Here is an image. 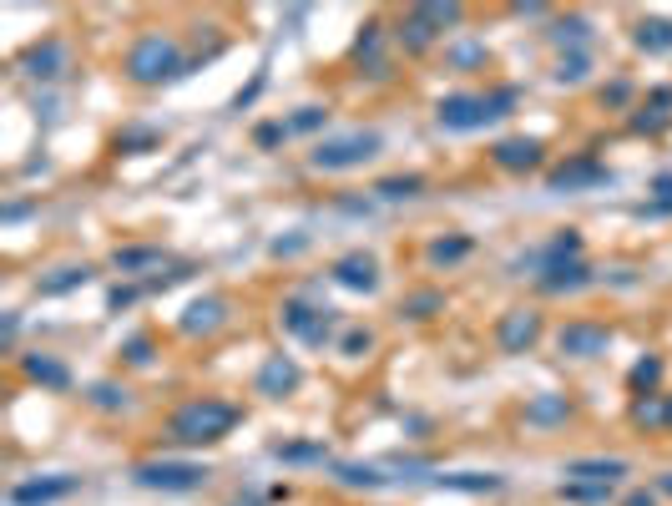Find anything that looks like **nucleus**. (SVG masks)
<instances>
[{
	"label": "nucleus",
	"mask_w": 672,
	"mask_h": 506,
	"mask_svg": "<svg viewBox=\"0 0 672 506\" xmlns=\"http://www.w3.org/2000/svg\"><path fill=\"white\" fill-rule=\"evenodd\" d=\"M126 77L137 81V86H162V81H177L182 77V51H177L173 36H142L137 46L126 51Z\"/></svg>",
	"instance_id": "obj_1"
},
{
	"label": "nucleus",
	"mask_w": 672,
	"mask_h": 506,
	"mask_svg": "<svg viewBox=\"0 0 672 506\" xmlns=\"http://www.w3.org/2000/svg\"><path fill=\"white\" fill-rule=\"evenodd\" d=\"M238 420H243V415H238V405H228V400H192V405H182V411L173 415V441H188V445L223 441Z\"/></svg>",
	"instance_id": "obj_2"
},
{
	"label": "nucleus",
	"mask_w": 672,
	"mask_h": 506,
	"mask_svg": "<svg viewBox=\"0 0 672 506\" xmlns=\"http://www.w3.org/2000/svg\"><path fill=\"white\" fill-rule=\"evenodd\" d=\"M379 152V132H349V137H328L309 152V162L319 173H349V167H364V162Z\"/></svg>",
	"instance_id": "obj_3"
},
{
	"label": "nucleus",
	"mask_w": 672,
	"mask_h": 506,
	"mask_svg": "<svg viewBox=\"0 0 672 506\" xmlns=\"http://www.w3.org/2000/svg\"><path fill=\"white\" fill-rule=\"evenodd\" d=\"M132 476H137V486L152 491H198L207 481V466H198V461H147Z\"/></svg>",
	"instance_id": "obj_4"
},
{
	"label": "nucleus",
	"mask_w": 672,
	"mask_h": 506,
	"mask_svg": "<svg viewBox=\"0 0 672 506\" xmlns=\"http://www.w3.org/2000/svg\"><path fill=\"white\" fill-rule=\"evenodd\" d=\"M283 330L298 334L304 345H324L334 334V309H313V304H283Z\"/></svg>",
	"instance_id": "obj_5"
},
{
	"label": "nucleus",
	"mask_w": 672,
	"mask_h": 506,
	"mask_svg": "<svg viewBox=\"0 0 672 506\" xmlns=\"http://www.w3.org/2000/svg\"><path fill=\"white\" fill-rule=\"evenodd\" d=\"M611 330L607 324H592V319H571L562 334H556V349L562 355H577V360H592V355H607Z\"/></svg>",
	"instance_id": "obj_6"
},
{
	"label": "nucleus",
	"mask_w": 672,
	"mask_h": 506,
	"mask_svg": "<svg viewBox=\"0 0 672 506\" xmlns=\"http://www.w3.org/2000/svg\"><path fill=\"white\" fill-rule=\"evenodd\" d=\"M536 339H541V314H536V309H511V314H500L496 345L506 349V355H526Z\"/></svg>",
	"instance_id": "obj_7"
},
{
	"label": "nucleus",
	"mask_w": 672,
	"mask_h": 506,
	"mask_svg": "<svg viewBox=\"0 0 672 506\" xmlns=\"http://www.w3.org/2000/svg\"><path fill=\"white\" fill-rule=\"evenodd\" d=\"M77 486H81L77 476H31V481L11 486V506H51L61 496H71Z\"/></svg>",
	"instance_id": "obj_8"
},
{
	"label": "nucleus",
	"mask_w": 672,
	"mask_h": 506,
	"mask_svg": "<svg viewBox=\"0 0 672 506\" xmlns=\"http://www.w3.org/2000/svg\"><path fill=\"white\" fill-rule=\"evenodd\" d=\"M490 122V111H485V96H470V92H455L440 102V126L445 132H475V126Z\"/></svg>",
	"instance_id": "obj_9"
},
{
	"label": "nucleus",
	"mask_w": 672,
	"mask_h": 506,
	"mask_svg": "<svg viewBox=\"0 0 672 506\" xmlns=\"http://www.w3.org/2000/svg\"><path fill=\"white\" fill-rule=\"evenodd\" d=\"M602 183H611V173L602 167L596 158H571L562 162L556 173L547 177V188L551 192H577V188H602Z\"/></svg>",
	"instance_id": "obj_10"
},
{
	"label": "nucleus",
	"mask_w": 672,
	"mask_h": 506,
	"mask_svg": "<svg viewBox=\"0 0 672 506\" xmlns=\"http://www.w3.org/2000/svg\"><path fill=\"white\" fill-rule=\"evenodd\" d=\"M334 284L354 289V294H375L379 289V264L369 253H344V258L334 264Z\"/></svg>",
	"instance_id": "obj_11"
},
{
	"label": "nucleus",
	"mask_w": 672,
	"mask_h": 506,
	"mask_svg": "<svg viewBox=\"0 0 672 506\" xmlns=\"http://www.w3.org/2000/svg\"><path fill=\"white\" fill-rule=\"evenodd\" d=\"M298 364L288 360V355H273V360H263V370H258V396L268 400H283L288 390H298Z\"/></svg>",
	"instance_id": "obj_12"
},
{
	"label": "nucleus",
	"mask_w": 672,
	"mask_h": 506,
	"mask_svg": "<svg viewBox=\"0 0 672 506\" xmlns=\"http://www.w3.org/2000/svg\"><path fill=\"white\" fill-rule=\"evenodd\" d=\"M536 284H541V294H577V289L592 284V269H587L581 258H571V264L541 269V273H536Z\"/></svg>",
	"instance_id": "obj_13"
},
{
	"label": "nucleus",
	"mask_w": 672,
	"mask_h": 506,
	"mask_svg": "<svg viewBox=\"0 0 672 506\" xmlns=\"http://www.w3.org/2000/svg\"><path fill=\"white\" fill-rule=\"evenodd\" d=\"M496 167H506V173H526V167H536L541 162V143L536 137H506V143H496Z\"/></svg>",
	"instance_id": "obj_14"
},
{
	"label": "nucleus",
	"mask_w": 672,
	"mask_h": 506,
	"mask_svg": "<svg viewBox=\"0 0 672 506\" xmlns=\"http://www.w3.org/2000/svg\"><path fill=\"white\" fill-rule=\"evenodd\" d=\"M26 71H31L36 81H56L66 71V46L61 41H36V46L26 51Z\"/></svg>",
	"instance_id": "obj_15"
},
{
	"label": "nucleus",
	"mask_w": 672,
	"mask_h": 506,
	"mask_svg": "<svg viewBox=\"0 0 672 506\" xmlns=\"http://www.w3.org/2000/svg\"><path fill=\"white\" fill-rule=\"evenodd\" d=\"M223 314H228V304L223 299H192L188 309H182V334H207V330H218L223 324Z\"/></svg>",
	"instance_id": "obj_16"
},
{
	"label": "nucleus",
	"mask_w": 672,
	"mask_h": 506,
	"mask_svg": "<svg viewBox=\"0 0 672 506\" xmlns=\"http://www.w3.org/2000/svg\"><path fill=\"white\" fill-rule=\"evenodd\" d=\"M20 370H26V380L46 385V390H66V385H71V370H66L61 360H51V355H26Z\"/></svg>",
	"instance_id": "obj_17"
},
{
	"label": "nucleus",
	"mask_w": 672,
	"mask_h": 506,
	"mask_svg": "<svg viewBox=\"0 0 672 506\" xmlns=\"http://www.w3.org/2000/svg\"><path fill=\"white\" fill-rule=\"evenodd\" d=\"M617 476H627V461H571L566 466V481H596V486H611Z\"/></svg>",
	"instance_id": "obj_18"
},
{
	"label": "nucleus",
	"mask_w": 672,
	"mask_h": 506,
	"mask_svg": "<svg viewBox=\"0 0 672 506\" xmlns=\"http://www.w3.org/2000/svg\"><path fill=\"white\" fill-rule=\"evenodd\" d=\"M435 486L445 491H466V496H485V491H500L506 481L490 471H460V476H435Z\"/></svg>",
	"instance_id": "obj_19"
},
{
	"label": "nucleus",
	"mask_w": 672,
	"mask_h": 506,
	"mask_svg": "<svg viewBox=\"0 0 672 506\" xmlns=\"http://www.w3.org/2000/svg\"><path fill=\"white\" fill-rule=\"evenodd\" d=\"M571 258H581V233H571V228L556 233L547 249L536 253V264H541V269H556V264H571Z\"/></svg>",
	"instance_id": "obj_20"
},
{
	"label": "nucleus",
	"mask_w": 672,
	"mask_h": 506,
	"mask_svg": "<svg viewBox=\"0 0 672 506\" xmlns=\"http://www.w3.org/2000/svg\"><path fill=\"white\" fill-rule=\"evenodd\" d=\"M566 415H571V400L566 396H536L531 405H526V420H531V426H562Z\"/></svg>",
	"instance_id": "obj_21"
},
{
	"label": "nucleus",
	"mask_w": 672,
	"mask_h": 506,
	"mask_svg": "<svg viewBox=\"0 0 672 506\" xmlns=\"http://www.w3.org/2000/svg\"><path fill=\"white\" fill-rule=\"evenodd\" d=\"M111 264H117L122 273L157 269V264H162V249H117V253H111Z\"/></svg>",
	"instance_id": "obj_22"
},
{
	"label": "nucleus",
	"mask_w": 672,
	"mask_h": 506,
	"mask_svg": "<svg viewBox=\"0 0 672 506\" xmlns=\"http://www.w3.org/2000/svg\"><path fill=\"white\" fill-rule=\"evenodd\" d=\"M637 46L642 51H672V20H642Z\"/></svg>",
	"instance_id": "obj_23"
},
{
	"label": "nucleus",
	"mask_w": 672,
	"mask_h": 506,
	"mask_svg": "<svg viewBox=\"0 0 672 506\" xmlns=\"http://www.w3.org/2000/svg\"><path fill=\"white\" fill-rule=\"evenodd\" d=\"M379 46H385V26L369 20V26L360 31V41H354V56H360V61H375V71H379V66H385L379 61Z\"/></svg>",
	"instance_id": "obj_24"
},
{
	"label": "nucleus",
	"mask_w": 672,
	"mask_h": 506,
	"mask_svg": "<svg viewBox=\"0 0 672 506\" xmlns=\"http://www.w3.org/2000/svg\"><path fill=\"white\" fill-rule=\"evenodd\" d=\"M334 476H339L344 486H364V491H375V486L390 481V476H379L375 466H354V461H349V466H334Z\"/></svg>",
	"instance_id": "obj_25"
},
{
	"label": "nucleus",
	"mask_w": 672,
	"mask_h": 506,
	"mask_svg": "<svg viewBox=\"0 0 672 506\" xmlns=\"http://www.w3.org/2000/svg\"><path fill=\"white\" fill-rule=\"evenodd\" d=\"M273 456L279 461H328V451L319 441H279L273 445Z\"/></svg>",
	"instance_id": "obj_26"
},
{
	"label": "nucleus",
	"mask_w": 672,
	"mask_h": 506,
	"mask_svg": "<svg viewBox=\"0 0 672 506\" xmlns=\"http://www.w3.org/2000/svg\"><path fill=\"white\" fill-rule=\"evenodd\" d=\"M400 36H405V46H409V51H425L430 41H435V31H430V20H425L420 11H409V16H405Z\"/></svg>",
	"instance_id": "obj_27"
},
{
	"label": "nucleus",
	"mask_w": 672,
	"mask_h": 506,
	"mask_svg": "<svg viewBox=\"0 0 672 506\" xmlns=\"http://www.w3.org/2000/svg\"><path fill=\"white\" fill-rule=\"evenodd\" d=\"M435 309H445V299H440L435 289H420V294H409V299L400 304V314H409V319H430Z\"/></svg>",
	"instance_id": "obj_28"
},
{
	"label": "nucleus",
	"mask_w": 672,
	"mask_h": 506,
	"mask_svg": "<svg viewBox=\"0 0 672 506\" xmlns=\"http://www.w3.org/2000/svg\"><path fill=\"white\" fill-rule=\"evenodd\" d=\"M562 496H566V502H587V506H596V502H611V486H596V481H566Z\"/></svg>",
	"instance_id": "obj_29"
},
{
	"label": "nucleus",
	"mask_w": 672,
	"mask_h": 506,
	"mask_svg": "<svg viewBox=\"0 0 672 506\" xmlns=\"http://www.w3.org/2000/svg\"><path fill=\"white\" fill-rule=\"evenodd\" d=\"M157 143H162V132H157V126H126L122 137H117L122 152H147V147H157Z\"/></svg>",
	"instance_id": "obj_30"
},
{
	"label": "nucleus",
	"mask_w": 672,
	"mask_h": 506,
	"mask_svg": "<svg viewBox=\"0 0 672 506\" xmlns=\"http://www.w3.org/2000/svg\"><path fill=\"white\" fill-rule=\"evenodd\" d=\"M420 188H425V177H415V173H409V177H385V183H375V192H379V198H390V203H394V198H415Z\"/></svg>",
	"instance_id": "obj_31"
},
{
	"label": "nucleus",
	"mask_w": 672,
	"mask_h": 506,
	"mask_svg": "<svg viewBox=\"0 0 672 506\" xmlns=\"http://www.w3.org/2000/svg\"><path fill=\"white\" fill-rule=\"evenodd\" d=\"M86 279H92V269H86V264H81V269H61L56 279H41V294H71V289L86 284Z\"/></svg>",
	"instance_id": "obj_32"
},
{
	"label": "nucleus",
	"mask_w": 672,
	"mask_h": 506,
	"mask_svg": "<svg viewBox=\"0 0 672 506\" xmlns=\"http://www.w3.org/2000/svg\"><path fill=\"white\" fill-rule=\"evenodd\" d=\"M632 420H637V426H668V400H662V396H647V400H637V411H632Z\"/></svg>",
	"instance_id": "obj_33"
},
{
	"label": "nucleus",
	"mask_w": 672,
	"mask_h": 506,
	"mask_svg": "<svg viewBox=\"0 0 672 506\" xmlns=\"http://www.w3.org/2000/svg\"><path fill=\"white\" fill-rule=\"evenodd\" d=\"M587 51H571V56H562V66H556V81L562 86H577V81H587Z\"/></svg>",
	"instance_id": "obj_34"
},
{
	"label": "nucleus",
	"mask_w": 672,
	"mask_h": 506,
	"mask_svg": "<svg viewBox=\"0 0 672 506\" xmlns=\"http://www.w3.org/2000/svg\"><path fill=\"white\" fill-rule=\"evenodd\" d=\"M466 253H470V238H440V243H430V264H455Z\"/></svg>",
	"instance_id": "obj_35"
},
{
	"label": "nucleus",
	"mask_w": 672,
	"mask_h": 506,
	"mask_svg": "<svg viewBox=\"0 0 672 506\" xmlns=\"http://www.w3.org/2000/svg\"><path fill=\"white\" fill-rule=\"evenodd\" d=\"M92 405H96V411H122L126 390H122V385H111V380H101V385H92Z\"/></svg>",
	"instance_id": "obj_36"
},
{
	"label": "nucleus",
	"mask_w": 672,
	"mask_h": 506,
	"mask_svg": "<svg viewBox=\"0 0 672 506\" xmlns=\"http://www.w3.org/2000/svg\"><path fill=\"white\" fill-rule=\"evenodd\" d=\"M324 122H328L324 107H298L294 117H288V137H294V132H319Z\"/></svg>",
	"instance_id": "obj_37"
},
{
	"label": "nucleus",
	"mask_w": 672,
	"mask_h": 506,
	"mask_svg": "<svg viewBox=\"0 0 672 506\" xmlns=\"http://www.w3.org/2000/svg\"><path fill=\"white\" fill-rule=\"evenodd\" d=\"M415 11H420L425 20H430V31H445V26H455V20H460V5H415Z\"/></svg>",
	"instance_id": "obj_38"
},
{
	"label": "nucleus",
	"mask_w": 672,
	"mask_h": 506,
	"mask_svg": "<svg viewBox=\"0 0 672 506\" xmlns=\"http://www.w3.org/2000/svg\"><path fill=\"white\" fill-rule=\"evenodd\" d=\"M551 41H556V46H566V41H571V46H581V41H587V20H581V16L556 20V26H551Z\"/></svg>",
	"instance_id": "obj_39"
},
{
	"label": "nucleus",
	"mask_w": 672,
	"mask_h": 506,
	"mask_svg": "<svg viewBox=\"0 0 672 506\" xmlns=\"http://www.w3.org/2000/svg\"><path fill=\"white\" fill-rule=\"evenodd\" d=\"M662 380V360H637L632 364V390H652Z\"/></svg>",
	"instance_id": "obj_40"
},
{
	"label": "nucleus",
	"mask_w": 672,
	"mask_h": 506,
	"mask_svg": "<svg viewBox=\"0 0 672 506\" xmlns=\"http://www.w3.org/2000/svg\"><path fill=\"white\" fill-rule=\"evenodd\" d=\"M122 360L126 364H152V339H147V334H132L122 345Z\"/></svg>",
	"instance_id": "obj_41"
},
{
	"label": "nucleus",
	"mask_w": 672,
	"mask_h": 506,
	"mask_svg": "<svg viewBox=\"0 0 672 506\" xmlns=\"http://www.w3.org/2000/svg\"><path fill=\"white\" fill-rule=\"evenodd\" d=\"M672 122V117H668V111H637V117H632V132H662V126H668Z\"/></svg>",
	"instance_id": "obj_42"
},
{
	"label": "nucleus",
	"mask_w": 672,
	"mask_h": 506,
	"mask_svg": "<svg viewBox=\"0 0 672 506\" xmlns=\"http://www.w3.org/2000/svg\"><path fill=\"white\" fill-rule=\"evenodd\" d=\"M283 137H288V122H263L258 132H253V143L258 147H279Z\"/></svg>",
	"instance_id": "obj_43"
},
{
	"label": "nucleus",
	"mask_w": 672,
	"mask_h": 506,
	"mask_svg": "<svg viewBox=\"0 0 672 506\" xmlns=\"http://www.w3.org/2000/svg\"><path fill=\"white\" fill-rule=\"evenodd\" d=\"M304 249H309V233L279 238V243H273V258H294V253H304Z\"/></svg>",
	"instance_id": "obj_44"
},
{
	"label": "nucleus",
	"mask_w": 672,
	"mask_h": 506,
	"mask_svg": "<svg viewBox=\"0 0 672 506\" xmlns=\"http://www.w3.org/2000/svg\"><path fill=\"white\" fill-rule=\"evenodd\" d=\"M142 294H147V289H122V284H117V289L107 294V309H126V304H137Z\"/></svg>",
	"instance_id": "obj_45"
},
{
	"label": "nucleus",
	"mask_w": 672,
	"mask_h": 506,
	"mask_svg": "<svg viewBox=\"0 0 672 506\" xmlns=\"http://www.w3.org/2000/svg\"><path fill=\"white\" fill-rule=\"evenodd\" d=\"M369 345H375V334H369V330H349L344 334V355H364Z\"/></svg>",
	"instance_id": "obj_46"
},
{
	"label": "nucleus",
	"mask_w": 672,
	"mask_h": 506,
	"mask_svg": "<svg viewBox=\"0 0 672 506\" xmlns=\"http://www.w3.org/2000/svg\"><path fill=\"white\" fill-rule=\"evenodd\" d=\"M450 61L455 66H475V61H485V46H455Z\"/></svg>",
	"instance_id": "obj_47"
},
{
	"label": "nucleus",
	"mask_w": 672,
	"mask_h": 506,
	"mask_svg": "<svg viewBox=\"0 0 672 506\" xmlns=\"http://www.w3.org/2000/svg\"><path fill=\"white\" fill-rule=\"evenodd\" d=\"M602 96H607L611 107H622L627 96H632V86H627V81H611V86H607V92H602Z\"/></svg>",
	"instance_id": "obj_48"
},
{
	"label": "nucleus",
	"mask_w": 672,
	"mask_h": 506,
	"mask_svg": "<svg viewBox=\"0 0 672 506\" xmlns=\"http://www.w3.org/2000/svg\"><path fill=\"white\" fill-rule=\"evenodd\" d=\"M258 92H263V77H253V81H248V92H238V96H233V107L243 111V107H248V102H253Z\"/></svg>",
	"instance_id": "obj_49"
},
{
	"label": "nucleus",
	"mask_w": 672,
	"mask_h": 506,
	"mask_svg": "<svg viewBox=\"0 0 672 506\" xmlns=\"http://www.w3.org/2000/svg\"><path fill=\"white\" fill-rule=\"evenodd\" d=\"M652 192H657V203H672V173H662L652 183Z\"/></svg>",
	"instance_id": "obj_50"
},
{
	"label": "nucleus",
	"mask_w": 672,
	"mask_h": 506,
	"mask_svg": "<svg viewBox=\"0 0 672 506\" xmlns=\"http://www.w3.org/2000/svg\"><path fill=\"white\" fill-rule=\"evenodd\" d=\"M622 506H657V496H652V491H632Z\"/></svg>",
	"instance_id": "obj_51"
},
{
	"label": "nucleus",
	"mask_w": 672,
	"mask_h": 506,
	"mask_svg": "<svg viewBox=\"0 0 672 506\" xmlns=\"http://www.w3.org/2000/svg\"><path fill=\"white\" fill-rule=\"evenodd\" d=\"M652 107H657V111L672 107V86H657V92H652Z\"/></svg>",
	"instance_id": "obj_52"
},
{
	"label": "nucleus",
	"mask_w": 672,
	"mask_h": 506,
	"mask_svg": "<svg viewBox=\"0 0 672 506\" xmlns=\"http://www.w3.org/2000/svg\"><path fill=\"white\" fill-rule=\"evenodd\" d=\"M668 213H672V203H647L642 208V218H668Z\"/></svg>",
	"instance_id": "obj_53"
},
{
	"label": "nucleus",
	"mask_w": 672,
	"mask_h": 506,
	"mask_svg": "<svg viewBox=\"0 0 672 506\" xmlns=\"http://www.w3.org/2000/svg\"><path fill=\"white\" fill-rule=\"evenodd\" d=\"M16 334H20V319H16V314H11V319H5V349L16 345Z\"/></svg>",
	"instance_id": "obj_54"
},
{
	"label": "nucleus",
	"mask_w": 672,
	"mask_h": 506,
	"mask_svg": "<svg viewBox=\"0 0 672 506\" xmlns=\"http://www.w3.org/2000/svg\"><path fill=\"white\" fill-rule=\"evenodd\" d=\"M662 491H672V476H662Z\"/></svg>",
	"instance_id": "obj_55"
},
{
	"label": "nucleus",
	"mask_w": 672,
	"mask_h": 506,
	"mask_svg": "<svg viewBox=\"0 0 672 506\" xmlns=\"http://www.w3.org/2000/svg\"><path fill=\"white\" fill-rule=\"evenodd\" d=\"M668 426H672V400H668Z\"/></svg>",
	"instance_id": "obj_56"
}]
</instances>
